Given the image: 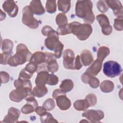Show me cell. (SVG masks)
<instances>
[{
    "label": "cell",
    "mask_w": 123,
    "mask_h": 123,
    "mask_svg": "<svg viewBox=\"0 0 123 123\" xmlns=\"http://www.w3.org/2000/svg\"><path fill=\"white\" fill-rule=\"evenodd\" d=\"M43 106L47 110V111H51L53 109H54L55 107L54 100L51 98H48L44 102L43 104Z\"/></svg>",
    "instance_id": "32"
},
{
    "label": "cell",
    "mask_w": 123,
    "mask_h": 123,
    "mask_svg": "<svg viewBox=\"0 0 123 123\" xmlns=\"http://www.w3.org/2000/svg\"><path fill=\"white\" fill-rule=\"evenodd\" d=\"M82 67V64L80 62V57L79 55L76 56L74 61V70H79Z\"/></svg>",
    "instance_id": "44"
},
{
    "label": "cell",
    "mask_w": 123,
    "mask_h": 123,
    "mask_svg": "<svg viewBox=\"0 0 123 123\" xmlns=\"http://www.w3.org/2000/svg\"><path fill=\"white\" fill-rule=\"evenodd\" d=\"M49 74V72L46 70H43L38 72L35 79L36 86L39 87L45 86L47 83Z\"/></svg>",
    "instance_id": "17"
},
{
    "label": "cell",
    "mask_w": 123,
    "mask_h": 123,
    "mask_svg": "<svg viewBox=\"0 0 123 123\" xmlns=\"http://www.w3.org/2000/svg\"><path fill=\"white\" fill-rule=\"evenodd\" d=\"M80 59L83 64L85 66L90 65L94 61V58L92 53L88 50H83L81 53Z\"/></svg>",
    "instance_id": "20"
},
{
    "label": "cell",
    "mask_w": 123,
    "mask_h": 123,
    "mask_svg": "<svg viewBox=\"0 0 123 123\" xmlns=\"http://www.w3.org/2000/svg\"><path fill=\"white\" fill-rule=\"evenodd\" d=\"M74 87V83L71 79H64L63 80L60 86V89L64 92H68L72 90Z\"/></svg>",
    "instance_id": "23"
},
{
    "label": "cell",
    "mask_w": 123,
    "mask_h": 123,
    "mask_svg": "<svg viewBox=\"0 0 123 123\" xmlns=\"http://www.w3.org/2000/svg\"><path fill=\"white\" fill-rule=\"evenodd\" d=\"M57 31L59 35H61L62 36L66 35L71 33L69 25L68 24L65 25L59 26L57 28Z\"/></svg>",
    "instance_id": "33"
},
{
    "label": "cell",
    "mask_w": 123,
    "mask_h": 123,
    "mask_svg": "<svg viewBox=\"0 0 123 123\" xmlns=\"http://www.w3.org/2000/svg\"><path fill=\"white\" fill-rule=\"evenodd\" d=\"M82 116L86 118L90 122L99 123L104 117V113L101 110H88L82 113Z\"/></svg>",
    "instance_id": "8"
},
{
    "label": "cell",
    "mask_w": 123,
    "mask_h": 123,
    "mask_svg": "<svg viewBox=\"0 0 123 123\" xmlns=\"http://www.w3.org/2000/svg\"><path fill=\"white\" fill-rule=\"evenodd\" d=\"M33 74H32L29 73V72H28L27 71H26L24 68L21 71L19 75V78H22V79H28L32 77Z\"/></svg>",
    "instance_id": "42"
},
{
    "label": "cell",
    "mask_w": 123,
    "mask_h": 123,
    "mask_svg": "<svg viewBox=\"0 0 123 123\" xmlns=\"http://www.w3.org/2000/svg\"><path fill=\"white\" fill-rule=\"evenodd\" d=\"M48 92V89L45 86L43 87H39L36 86L33 89L32 93L33 96L38 98H41L47 94Z\"/></svg>",
    "instance_id": "25"
},
{
    "label": "cell",
    "mask_w": 123,
    "mask_h": 123,
    "mask_svg": "<svg viewBox=\"0 0 123 123\" xmlns=\"http://www.w3.org/2000/svg\"><path fill=\"white\" fill-rule=\"evenodd\" d=\"M11 54L10 53L8 52H3L0 54V64L6 65L8 64V62L9 59L11 57Z\"/></svg>",
    "instance_id": "37"
},
{
    "label": "cell",
    "mask_w": 123,
    "mask_h": 123,
    "mask_svg": "<svg viewBox=\"0 0 123 123\" xmlns=\"http://www.w3.org/2000/svg\"><path fill=\"white\" fill-rule=\"evenodd\" d=\"M114 28L117 31H122L123 29V18H116L114 19L113 25Z\"/></svg>",
    "instance_id": "38"
},
{
    "label": "cell",
    "mask_w": 123,
    "mask_h": 123,
    "mask_svg": "<svg viewBox=\"0 0 123 123\" xmlns=\"http://www.w3.org/2000/svg\"><path fill=\"white\" fill-rule=\"evenodd\" d=\"M86 98L88 100L90 105V106L91 107L95 106L97 103V98L96 95L94 94L90 93L88 94L86 96Z\"/></svg>",
    "instance_id": "40"
},
{
    "label": "cell",
    "mask_w": 123,
    "mask_h": 123,
    "mask_svg": "<svg viewBox=\"0 0 123 123\" xmlns=\"http://www.w3.org/2000/svg\"><path fill=\"white\" fill-rule=\"evenodd\" d=\"M52 29H53V28L51 26H50L49 25H45L42 28V29L41 30V33L43 36H47L48 33Z\"/></svg>",
    "instance_id": "46"
},
{
    "label": "cell",
    "mask_w": 123,
    "mask_h": 123,
    "mask_svg": "<svg viewBox=\"0 0 123 123\" xmlns=\"http://www.w3.org/2000/svg\"><path fill=\"white\" fill-rule=\"evenodd\" d=\"M110 54V49L105 46L99 48L97 52V59L102 61Z\"/></svg>",
    "instance_id": "28"
},
{
    "label": "cell",
    "mask_w": 123,
    "mask_h": 123,
    "mask_svg": "<svg viewBox=\"0 0 123 123\" xmlns=\"http://www.w3.org/2000/svg\"><path fill=\"white\" fill-rule=\"evenodd\" d=\"M32 88L27 87H20L16 88L11 92L9 95L10 99L14 102H19L24 98L33 96Z\"/></svg>",
    "instance_id": "6"
},
{
    "label": "cell",
    "mask_w": 123,
    "mask_h": 123,
    "mask_svg": "<svg viewBox=\"0 0 123 123\" xmlns=\"http://www.w3.org/2000/svg\"><path fill=\"white\" fill-rule=\"evenodd\" d=\"M55 99L58 107L61 110H67L69 109L71 106V102L66 97V94L58 96Z\"/></svg>",
    "instance_id": "15"
},
{
    "label": "cell",
    "mask_w": 123,
    "mask_h": 123,
    "mask_svg": "<svg viewBox=\"0 0 123 123\" xmlns=\"http://www.w3.org/2000/svg\"><path fill=\"white\" fill-rule=\"evenodd\" d=\"M66 94L65 92H63V91H62L61 89H55V90L53 91V93H52V98L54 99H55L58 96L62 95V94Z\"/></svg>",
    "instance_id": "47"
},
{
    "label": "cell",
    "mask_w": 123,
    "mask_h": 123,
    "mask_svg": "<svg viewBox=\"0 0 123 123\" xmlns=\"http://www.w3.org/2000/svg\"><path fill=\"white\" fill-rule=\"evenodd\" d=\"M47 38L45 40V47L49 49L54 51V55L56 58L61 56L63 45L59 40V34L52 29L48 34Z\"/></svg>",
    "instance_id": "3"
},
{
    "label": "cell",
    "mask_w": 123,
    "mask_h": 123,
    "mask_svg": "<svg viewBox=\"0 0 123 123\" xmlns=\"http://www.w3.org/2000/svg\"><path fill=\"white\" fill-rule=\"evenodd\" d=\"M88 84L93 88H96L98 87L99 85V80L95 76H91L89 79Z\"/></svg>",
    "instance_id": "39"
},
{
    "label": "cell",
    "mask_w": 123,
    "mask_h": 123,
    "mask_svg": "<svg viewBox=\"0 0 123 123\" xmlns=\"http://www.w3.org/2000/svg\"><path fill=\"white\" fill-rule=\"evenodd\" d=\"M90 106V105L86 98L77 100L74 103V107L75 109L79 111H85Z\"/></svg>",
    "instance_id": "21"
},
{
    "label": "cell",
    "mask_w": 123,
    "mask_h": 123,
    "mask_svg": "<svg viewBox=\"0 0 123 123\" xmlns=\"http://www.w3.org/2000/svg\"><path fill=\"white\" fill-rule=\"evenodd\" d=\"M14 86L15 88L20 87H27L32 88V84L30 81L27 79L19 78L14 81Z\"/></svg>",
    "instance_id": "24"
},
{
    "label": "cell",
    "mask_w": 123,
    "mask_h": 123,
    "mask_svg": "<svg viewBox=\"0 0 123 123\" xmlns=\"http://www.w3.org/2000/svg\"><path fill=\"white\" fill-rule=\"evenodd\" d=\"M0 21H2L3 20H4V19L6 17V14L4 12H3L2 10H0Z\"/></svg>",
    "instance_id": "48"
},
{
    "label": "cell",
    "mask_w": 123,
    "mask_h": 123,
    "mask_svg": "<svg viewBox=\"0 0 123 123\" xmlns=\"http://www.w3.org/2000/svg\"><path fill=\"white\" fill-rule=\"evenodd\" d=\"M2 8L3 10L7 12L11 17H15L18 13V7L13 0L5 1L3 3Z\"/></svg>",
    "instance_id": "13"
},
{
    "label": "cell",
    "mask_w": 123,
    "mask_h": 123,
    "mask_svg": "<svg viewBox=\"0 0 123 123\" xmlns=\"http://www.w3.org/2000/svg\"><path fill=\"white\" fill-rule=\"evenodd\" d=\"M75 57L74 51L69 49H66L63 53V64L67 69L74 70Z\"/></svg>",
    "instance_id": "9"
},
{
    "label": "cell",
    "mask_w": 123,
    "mask_h": 123,
    "mask_svg": "<svg viewBox=\"0 0 123 123\" xmlns=\"http://www.w3.org/2000/svg\"><path fill=\"white\" fill-rule=\"evenodd\" d=\"M56 23L59 26L67 25L68 20L66 16L63 13H59L56 17Z\"/></svg>",
    "instance_id": "29"
},
{
    "label": "cell",
    "mask_w": 123,
    "mask_h": 123,
    "mask_svg": "<svg viewBox=\"0 0 123 123\" xmlns=\"http://www.w3.org/2000/svg\"><path fill=\"white\" fill-rule=\"evenodd\" d=\"M114 87V84L110 80H104L100 85V88L104 93H110L111 92Z\"/></svg>",
    "instance_id": "22"
},
{
    "label": "cell",
    "mask_w": 123,
    "mask_h": 123,
    "mask_svg": "<svg viewBox=\"0 0 123 123\" xmlns=\"http://www.w3.org/2000/svg\"><path fill=\"white\" fill-rule=\"evenodd\" d=\"M40 120L41 123H58V121L53 117L52 115L47 112L40 116Z\"/></svg>",
    "instance_id": "31"
},
{
    "label": "cell",
    "mask_w": 123,
    "mask_h": 123,
    "mask_svg": "<svg viewBox=\"0 0 123 123\" xmlns=\"http://www.w3.org/2000/svg\"><path fill=\"white\" fill-rule=\"evenodd\" d=\"M47 70L51 73H54L58 70L59 65L57 61H52L47 64Z\"/></svg>",
    "instance_id": "34"
},
{
    "label": "cell",
    "mask_w": 123,
    "mask_h": 123,
    "mask_svg": "<svg viewBox=\"0 0 123 123\" xmlns=\"http://www.w3.org/2000/svg\"><path fill=\"white\" fill-rule=\"evenodd\" d=\"M102 63V61L97 59L93 62L91 66L86 69L85 73L92 76L97 75L101 69Z\"/></svg>",
    "instance_id": "16"
},
{
    "label": "cell",
    "mask_w": 123,
    "mask_h": 123,
    "mask_svg": "<svg viewBox=\"0 0 123 123\" xmlns=\"http://www.w3.org/2000/svg\"><path fill=\"white\" fill-rule=\"evenodd\" d=\"M29 6L35 14L40 15L45 12V10L40 0H32L30 3Z\"/></svg>",
    "instance_id": "18"
},
{
    "label": "cell",
    "mask_w": 123,
    "mask_h": 123,
    "mask_svg": "<svg viewBox=\"0 0 123 123\" xmlns=\"http://www.w3.org/2000/svg\"><path fill=\"white\" fill-rule=\"evenodd\" d=\"M68 25L71 33L76 36L80 40L87 39L93 31L91 25L88 24H81L78 22H73Z\"/></svg>",
    "instance_id": "4"
},
{
    "label": "cell",
    "mask_w": 123,
    "mask_h": 123,
    "mask_svg": "<svg viewBox=\"0 0 123 123\" xmlns=\"http://www.w3.org/2000/svg\"><path fill=\"white\" fill-rule=\"evenodd\" d=\"M96 19L101 27L102 33L105 35H110L112 32V28L110 25V22L107 16L104 14H98L97 16Z\"/></svg>",
    "instance_id": "10"
},
{
    "label": "cell",
    "mask_w": 123,
    "mask_h": 123,
    "mask_svg": "<svg viewBox=\"0 0 123 123\" xmlns=\"http://www.w3.org/2000/svg\"><path fill=\"white\" fill-rule=\"evenodd\" d=\"M13 44L12 40L8 39L3 40L1 42V50L3 52L11 53L13 48Z\"/></svg>",
    "instance_id": "26"
},
{
    "label": "cell",
    "mask_w": 123,
    "mask_h": 123,
    "mask_svg": "<svg viewBox=\"0 0 123 123\" xmlns=\"http://www.w3.org/2000/svg\"><path fill=\"white\" fill-rule=\"evenodd\" d=\"M45 53L41 51H37L33 53L29 60V62L33 63L37 65L45 63Z\"/></svg>",
    "instance_id": "19"
},
{
    "label": "cell",
    "mask_w": 123,
    "mask_h": 123,
    "mask_svg": "<svg viewBox=\"0 0 123 123\" xmlns=\"http://www.w3.org/2000/svg\"><path fill=\"white\" fill-rule=\"evenodd\" d=\"M26 104L21 109V111L24 114H29L35 111V109L38 107V103L36 99L30 96L25 98Z\"/></svg>",
    "instance_id": "11"
},
{
    "label": "cell",
    "mask_w": 123,
    "mask_h": 123,
    "mask_svg": "<svg viewBox=\"0 0 123 123\" xmlns=\"http://www.w3.org/2000/svg\"><path fill=\"white\" fill-rule=\"evenodd\" d=\"M59 81L58 77L53 74H49L47 84L50 86H54L57 84Z\"/></svg>",
    "instance_id": "36"
},
{
    "label": "cell",
    "mask_w": 123,
    "mask_h": 123,
    "mask_svg": "<svg viewBox=\"0 0 123 123\" xmlns=\"http://www.w3.org/2000/svg\"><path fill=\"white\" fill-rule=\"evenodd\" d=\"M46 11L50 13H52L56 11V3L55 0H47L46 3Z\"/></svg>",
    "instance_id": "30"
},
{
    "label": "cell",
    "mask_w": 123,
    "mask_h": 123,
    "mask_svg": "<svg viewBox=\"0 0 123 123\" xmlns=\"http://www.w3.org/2000/svg\"><path fill=\"white\" fill-rule=\"evenodd\" d=\"M58 10L62 11L63 13L67 12L71 7V1L58 0Z\"/></svg>",
    "instance_id": "27"
},
{
    "label": "cell",
    "mask_w": 123,
    "mask_h": 123,
    "mask_svg": "<svg viewBox=\"0 0 123 123\" xmlns=\"http://www.w3.org/2000/svg\"><path fill=\"white\" fill-rule=\"evenodd\" d=\"M22 21L23 24L32 29H36L39 26V22L34 17V13L29 5L25 6L22 10Z\"/></svg>",
    "instance_id": "5"
},
{
    "label": "cell",
    "mask_w": 123,
    "mask_h": 123,
    "mask_svg": "<svg viewBox=\"0 0 123 123\" xmlns=\"http://www.w3.org/2000/svg\"><path fill=\"white\" fill-rule=\"evenodd\" d=\"M108 7L113 10L114 14L118 18H123V6L119 0H105Z\"/></svg>",
    "instance_id": "12"
},
{
    "label": "cell",
    "mask_w": 123,
    "mask_h": 123,
    "mask_svg": "<svg viewBox=\"0 0 123 123\" xmlns=\"http://www.w3.org/2000/svg\"><path fill=\"white\" fill-rule=\"evenodd\" d=\"M38 68V66L31 62H29L25 67V69L29 73L33 74L37 71Z\"/></svg>",
    "instance_id": "41"
},
{
    "label": "cell",
    "mask_w": 123,
    "mask_h": 123,
    "mask_svg": "<svg viewBox=\"0 0 123 123\" xmlns=\"http://www.w3.org/2000/svg\"><path fill=\"white\" fill-rule=\"evenodd\" d=\"M97 6L98 11L102 13H104L106 12L109 9V7L107 5L105 0L98 1V2H97Z\"/></svg>",
    "instance_id": "35"
},
{
    "label": "cell",
    "mask_w": 123,
    "mask_h": 123,
    "mask_svg": "<svg viewBox=\"0 0 123 123\" xmlns=\"http://www.w3.org/2000/svg\"><path fill=\"white\" fill-rule=\"evenodd\" d=\"M122 69L119 63L113 61H109L105 62L103 65V72L105 75L109 77L113 78L119 75Z\"/></svg>",
    "instance_id": "7"
},
{
    "label": "cell",
    "mask_w": 123,
    "mask_h": 123,
    "mask_svg": "<svg viewBox=\"0 0 123 123\" xmlns=\"http://www.w3.org/2000/svg\"><path fill=\"white\" fill-rule=\"evenodd\" d=\"M20 114V111L15 108L11 107L7 114L4 117L1 123H15L17 122Z\"/></svg>",
    "instance_id": "14"
},
{
    "label": "cell",
    "mask_w": 123,
    "mask_h": 123,
    "mask_svg": "<svg viewBox=\"0 0 123 123\" xmlns=\"http://www.w3.org/2000/svg\"><path fill=\"white\" fill-rule=\"evenodd\" d=\"M32 53L25 45L19 44L16 47V53L9 59L8 64L11 66H17L30 60Z\"/></svg>",
    "instance_id": "2"
},
{
    "label": "cell",
    "mask_w": 123,
    "mask_h": 123,
    "mask_svg": "<svg viewBox=\"0 0 123 123\" xmlns=\"http://www.w3.org/2000/svg\"><path fill=\"white\" fill-rule=\"evenodd\" d=\"M0 79H1V84L6 83L9 82L10 79L9 74L6 72L1 71L0 73Z\"/></svg>",
    "instance_id": "43"
},
{
    "label": "cell",
    "mask_w": 123,
    "mask_h": 123,
    "mask_svg": "<svg viewBox=\"0 0 123 123\" xmlns=\"http://www.w3.org/2000/svg\"><path fill=\"white\" fill-rule=\"evenodd\" d=\"M35 111L40 116L44 115L46 112L47 110L43 106H38L36 109Z\"/></svg>",
    "instance_id": "45"
},
{
    "label": "cell",
    "mask_w": 123,
    "mask_h": 123,
    "mask_svg": "<svg viewBox=\"0 0 123 123\" xmlns=\"http://www.w3.org/2000/svg\"><path fill=\"white\" fill-rule=\"evenodd\" d=\"M92 8L93 3L91 0H78L75 5L76 15L83 18L86 24H92L95 20Z\"/></svg>",
    "instance_id": "1"
}]
</instances>
